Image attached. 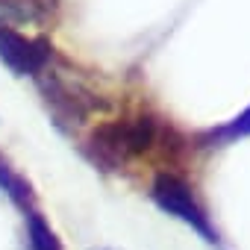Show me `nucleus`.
I'll return each mask as SVG.
<instances>
[{"mask_svg":"<svg viewBox=\"0 0 250 250\" xmlns=\"http://www.w3.org/2000/svg\"><path fill=\"white\" fill-rule=\"evenodd\" d=\"M0 191H3L15 206H21V209H27L30 206V200H33V191H30V183L0 156Z\"/></svg>","mask_w":250,"mask_h":250,"instance_id":"nucleus-5","label":"nucleus"},{"mask_svg":"<svg viewBox=\"0 0 250 250\" xmlns=\"http://www.w3.org/2000/svg\"><path fill=\"white\" fill-rule=\"evenodd\" d=\"M159 136V124L150 115H130L118 118L100 127L88 136V156L94 165L106 171H118L130 159L145 156Z\"/></svg>","mask_w":250,"mask_h":250,"instance_id":"nucleus-1","label":"nucleus"},{"mask_svg":"<svg viewBox=\"0 0 250 250\" xmlns=\"http://www.w3.org/2000/svg\"><path fill=\"white\" fill-rule=\"evenodd\" d=\"M42 94H44V103L47 109L53 112L59 127H80L85 124L97 109H103L106 103L97 100L94 91H88L80 80L74 77H65L62 71H56L53 65L44 68L39 77H36Z\"/></svg>","mask_w":250,"mask_h":250,"instance_id":"nucleus-2","label":"nucleus"},{"mask_svg":"<svg viewBox=\"0 0 250 250\" xmlns=\"http://www.w3.org/2000/svg\"><path fill=\"white\" fill-rule=\"evenodd\" d=\"M241 136H250V106L238 118L224 124L221 130H212V139H218V142H232V139H241Z\"/></svg>","mask_w":250,"mask_h":250,"instance_id":"nucleus-7","label":"nucleus"},{"mask_svg":"<svg viewBox=\"0 0 250 250\" xmlns=\"http://www.w3.org/2000/svg\"><path fill=\"white\" fill-rule=\"evenodd\" d=\"M0 62L15 77H39L44 68L53 65V44L0 24Z\"/></svg>","mask_w":250,"mask_h":250,"instance_id":"nucleus-4","label":"nucleus"},{"mask_svg":"<svg viewBox=\"0 0 250 250\" xmlns=\"http://www.w3.org/2000/svg\"><path fill=\"white\" fill-rule=\"evenodd\" d=\"M24 218H27V238H30V250H62V247H59V238L53 235V229L47 227V221H44L33 206H27V209H24Z\"/></svg>","mask_w":250,"mask_h":250,"instance_id":"nucleus-6","label":"nucleus"},{"mask_svg":"<svg viewBox=\"0 0 250 250\" xmlns=\"http://www.w3.org/2000/svg\"><path fill=\"white\" fill-rule=\"evenodd\" d=\"M150 197H153V203H156L165 215H171V218L183 221L186 227H191V229H194L203 241L218 244V232L212 229L209 215H206V212H203V206L197 203L194 188H191V186H188L180 174L159 171V174L153 177Z\"/></svg>","mask_w":250,"mask_h":250,"instance_id":"nucleus-3","label":"nucleus"}]
</instances>
